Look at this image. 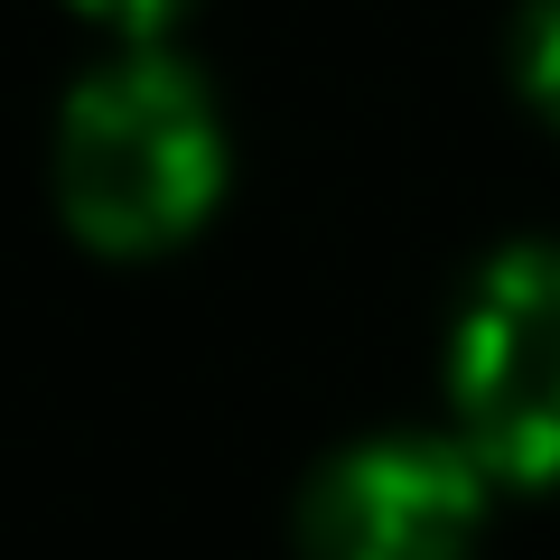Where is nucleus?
<instances>
[{"label": "nucleus", "mask_w": 560, "mask_h": 560, "mask_svg": "<svg viewBox=\"0 0 560 560\" xmlns=\"http://www.w3.org/2000/svg\"><path fill=\"white\" fill-rule=\"evenodd\" d=\"M84 20H113V28H168L187 0H75Z\"/></svg>", "instance_id": "obj_5"}, {"label": "nucleus", "mask_w": 560, "mask_h": 560, "mask_svg": "<svg viewBox=\"0 0 560 560\" xmlns=\"http://www.w3.org/2000/svg\"><path fill=\"white\" fill-rule=\"evenodd\" d=\"M477 467L430 440H374L308 495V560H467Z\"/></svg>", "instance_id": "obj_3"}, {"label": "nucleus", "mask_w": 560, "mask_h": 560, "mask_svg": "<svg viewBox=\"0 0 560 560\" xmlns=\"http://www.w3.org/2000/svg\"><path fill=\"white\" fill-rule=\"evenodd\" d=\"M224 187V131L215 103L187 66L131 57L103 66L57 131V197L84 243L113 253H150V243L187 234Z\"/></svg>", "instance_id": "obj_1"}, {"label": "nucleus", "mask_w": 560, "mask_h": 560, "mask_svg": "<svg viewBox=\"0 0 560 560\" xmlns=\"http://www.w3.org/2000/svg\"><path fill=\"white\" fill-rule=\"evenodd\" d=\"M523 75L560 113V0H533V20H523Z\"/></svg>", "instance_id": "obj_4"}, {"label": "nucleus", "mask_w": 560, "mask_h": 560, "mask_svg": "<svg viewBox=\"0 0 560 560\" xmlns=\"http://www.w3.org/2000/svg\"><path fill=\"white\" fill-rule=\"evenodd\" d=\"M458 420L495 477H560V253L523 243L477 280L458 318Z\"/></svg>", "instance_id": "obj_2"}]
</instances>
